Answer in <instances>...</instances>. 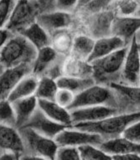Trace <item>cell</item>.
<instances>
[{"label":"cell","mask_w":140,"mask_h":160,"mask_svg":"<svg viewBox=\"0 0 140 160\" xmlns=\"http://www.w3.org/2000/svg\"><path fill=\"white\" fill-rule=\"evenodd\" d=\"M11 103L15 114L16 128L24 127L38 108V99L35 96L16 100Z\"/></svg>","instance_id":"19"},{"label":"cell","mask_w":140,"mask_h":160,"mask_svg":"<svg viewBox=\"0 0 140 160\" xmlns=\"http://www.w3.org/2000/svg\"><path fill=\"white\" fill-rule=\"evenodd\" d=\"M116 0H93L92 3L83 7L82 10L87 13H97L102 11L106 10L112 3H113ZM80 8V9H82Z\"/></svg>","instance_id":"33"},{"label":"cell","mask_w":140,"mask_h":160,"mask_svg":"<svg viewBox=\"0 0 140 160\" xmlns=\"http://www.w3.org/2000/svg\"><path fill=\"white\" fill-rule=\"evenodd\" d=\"M19 34L24 35L37 50L50 45L49 33L43 29L36 21L30 24L28 28L24 29Z\"/></svg>","instance_id":"24"},{"label":"cell","mask_w":140,"mask_h":160,"mask_svg":"<svg viewBox=\"0 0 140 160\" xmlns=\"http://www.w3.org/2000/svg\"><path fill=\"white\" fill-rule=\"evenodd\" d=\"M63 75L75 77L92 76V67L88 61L72 56L64 61Z\"/></svg>","instance_id":"22"},{"label":"cell","mask_w":140,"mask_h":160,"mask_svg":"<svg viewBox=\"0 0 140 160\" xmlns=\"http://www.w3.org/2000/svg\"><path fill=\"white\" fill-rule=\"evenodd\" d=\"M95 40L88 36L80 35L77 37L72 44V56L82 61H87L92 52Z\"/></svg>","instance_id":"25"},{"label":"cell","mask_w":140,"mask_h":160,"mask_svg":"<svg viewBox=\"0 0 140 160\" xmlns=\"http://www.w3.org/2000/svg\"><path fill=\"white\" fill-rule=\"evenodd\" d=\"M24 127H28L44 136L55 138L57 134L67 127L57 123L45 115L40 108H37Z\"/></svg>","instance_id":"11"},{"label":"cell","mask_w":140,"mask_h":160,"mask_svg":"<svg viewBox=\"0 0 140 160\" xmlns=\"http://www.w3.org/2000/svg\"><path fill=\"white\" fill-rule=\"evenodd\" d=\"M3 67L2 66H1V65H0V72H1V71H2V70H3Z\"/></svg>","instance_id":"44"},{"label":"cell","mask_w":140,"mask_h":160,"mask_svg":"<svg viewBox=\"0 0 140 160\" xmlns=\"http://www.w3.org/2000/svg\"><path fill=\"white\" fill-rule=\"evenodd\" d=\"M12 33L9 32L8 29H0V52L3 49V45L8 40V39L12 35Z\"/></svg>","instance_id":"39"},{"label":"cell","mask_w":140,"mask_h":160,"mask_svg":"<svg viewBox=\"0 0 140 160\" xmlns=\"http://www.w3.org/2000/svg\"><path fill=\"white\" fill-rule=\"evenodd\" d=\"M59 88H63L71 91L75 95L78 94L85 89L95 84V81L91 77H75V76H63L56 80Z\"/></svg>","instance_id":"23"},{"label":"cell","mask_w":140,"mask_h":160,"mask_svg":"<svg viewBox=\"0 0 140 160\" xmlns=\"http://www.w3.org/2000/svg\"><path fill=\"white\" fill-rule=\"evenodd\" d=\"M136 37H137L138 40H140V30L136 34Z\"/></svg>","instance_id":"42"},{"label":"cell","mask_w":140,"mask_h":160,"mask_svg":"<svg viewBox=\"0 0 140 160\" xmlns=\"http://www.w3.org/2000/svg\"><path fill=\"white\" fill-rule=\"evenodd\" d=\"M58 89L59 87L55 79L48 76H41L38 80L37 88L34 96L37 97V99L54 101Z\"/></svg>","instance_id":"26"},{"label":"cell","mask_w":140,"mask_h":160,"mask_svg":"<svg viewBox=\"0 0 140 160\" xmlns=\"http://www.w3.org/2000/svg\"><path fill=\"white\" fill-rule=\"evenodd\" d=\"M59 160H80L78 147L74 146H59L56 153V158Z\"/></svg>","instance_id":"31"},{"label":"cell","mask_w":140,"mask_h":160,"mask_svg":"<svg viewBox=\"0 0 140 160\" xmlns=\"http://www.w3.org/2000/svg\"><path fill=\"white\" fill-rule=\"evenodd\" d=\"M18 129L23 140L24 152L22 159H55L58 145L53 138L38 133L28 127Z\"/></svg>","instance_id":"4"},{"label":"cell","mask_w":140,"mask_h":160,"mask_svg":"<svg viewBox=\"0 0 140 160\" xmlns=\"http://www.w3.org/2000/svg\"><path fill=\"white\" fill-rule=\"evenodd\" d=\"M140 75V55L138 50L136 34L128 45L127 55L122 71V84L128 86H138Z\"/></svg>","instance_id":"8"},{"label":"cell","mask_w":140,"mask_h":160,"mask_svg":"<svg viewBox=\"0 0 140 160\" xmlns=\"http://www.w3.org/2000/svg\"><path fill=\"white\" fill-rule=\"evenodd\" d=\"M122 137L131 142L140 143V120L130 124L123 131Z\"/></svg>","instance_id":"34"},{"label":"cell","mask_w":140,"mask_h":160,"mask_svg":"<svg viewBox=\"0 0 140 160\" xmlns=\"http://www.w3.org/2000/svg\"><path fill=\"white\" fill-rule=\"evenodd\" d=\"M36 22L50 34L67 28L72 24V18L71 13L53 10L39 13Z\"/></svg>","instance_id":"14"},{"label":"cell","mask_w":140,"mask_h":160,"mask_svg":"<svg viewBox=\"0 0 140 160\" xmlns=\"http://www.w3.org/2000/svg\"><path fill=\"white\" fill-rule=\"evenodd\" d=\"M112 159L116 160H140V155L138 153H124V154H114Z\"/></svg>","instance_id":"38"},{"label":"cell","mask_w":140,"mask_h":160,"mask_svg":"<svg viewBox=\"0 0 140 160\" xmlns=\"http://www.w3.org/2000/svg\"><path fill=\"white\" fill-rule=\"evenodd\" d=\"M39 78L32 73L27 74L19 80L8 95L7 99L12 102L16 100L34 96Z\"/></svg>","instance_id":"20"},{"label":"cell","mask_w":140,"mask_h":160,"mask_svg":"<svg viewBox=\"0 0 140 160\" xmlns=\"http://www.w3.org/2000/svg\"><path fill=\"white\" fill-rule=\"evenodd\" d=\"M138 120H140V111L132 112H120L108 117L101 121L75 124L72 128L98 133L102 137L104 140H108L122 136L123 131L130 124Z\"/></svg>","instance_id":"1"},{"label":"cell","mask_w":140,"mask_h":160,"mask_svg":"<svg viewBox=\"0 0 140 160\" xmlns=\"http://www.w3.org/2000/svg\"><path fill=\"white\" fill-rule=\"evenodd\" d=\"M93 0H78V5H77V8L80 9V8H83L87 4H89L90 3H92Z\"/></svg>","instance_id":"40"},{"label":"cell","mask_w":140,"mask_h":160,"mask_svg":"<svg viewBox=\"0 0 140 160\" xmlns=\"http://www.w3.org/2000/svg\"><path fill=\"white\" fill-rule=\"evenodd\" d=\"M40 13L36 0H17L5 29L12 34H19L36 21Z\"/></svg>","instance_id":"6"},{"label":"cell","mask_w":140,"mask_h":160,"mask_svg":"<svg viewBox=\"0 0 140 160\" xmlns=\"http://www.w3.org/2000/svg\"><path fill=\"white\" fill-rule=\"evenodd\" d=\"M109 87L113 90L118 101L119 107L122 103L140 107V86H128L122 83H111Z\"/></svg>","instance_id":"21"},{"label":"cell","mask_w":140,"mask_h":160,"mask_svg":"<svg viewBox=\"0 0 140 160\" xmlns=\"http://www.w3.org/2000/svg\"><path fill=\"white\" fill-rule=\"evenodd\" d=\"M134 16H138V17H140V5L138 7V8L136 11V13H134Z\"/></svg>","instance_id":"41"},{"label":"cell","mask_w":140,"mask_h":160,"mask_svg":"<svg viewBox=\"0 0 140 160\" xmlns=\"http://www.w3.org/2000/svg\"><path fill=\"white\" fill-rule=\"evenodd\" d=\"M98 147L111 156L124 153H138L140 155V143L131 142L122 136L105 140Z\"/></svg>","instance_id":"18"},{"label":"cell","mask_w":140,"mask_h":160,"mask_svg":"<svg viewBox=\"0 0 140 160\" xmlns=\"http://www.w3.org/2000/svg\"><path fill=\"white\" fill-rule=\"evenodd\" d=\"M138 53H139L140 55V41H138Z\"/></svg>","instance_id":"43"},{"label":"cell","mask_w":140,"mask_h":160,"mask_svg":"<svg viewBox=\"0 0 140 160\" xmlns=\"http://www.w3.org/2000/svg\"><path fill=\"white\" fill-rule=\"evenodd\" d=\"M128 45L129 44H128L125 40L115 35L99 38L95 41L92 52L87 61L90 63L92 61L104 57L116 50L128 46Z\"/></svg>","instance_id":"17"},{"label":"cell","mask_w":140,"mask_h":160,"mask_svg":"<svg viewBox=\"0 0 140 160\" xmlns=\"http://www.w3.org/2000/svg\"><path fill=\"white\" fill-rule=\"evenodd\" d=\"M58 146H74L79 147L85 144L99 146L105 140L98 133L82 131L75 128H66L54 138Z\"/></svg>","instance_id":"7"},{"label":"cell","mask_w":140,"mask_h":160,"mask_svg":"<svg viewBox=\"0 0 140 160\" xmlns=\"http://www.w3.org/2000/svg\"><path fill=\"white\" fill-rule=\"evenodd\" d=\"M91 106H107L118 109V101L115 92L109 86L95 83L76 95L68 110Z\"/></svg>","instance_id":"5"},{"label":"cell","mask_w":140,"mask_h":160,"mask_svg":"<svg viewBox=\"0 0 140 160\" xmlns=\"http://www.w3.org/2000/svg\"><path fill=\"white\" fill-rule=\"evenodd\" d=\"M40 6V13L55 10V0H36Z\"/></svg>","instance_id":"37"},{"label":"cell","mask_w":140,"mask_h":160,"mask_svg":"<svg viewBox=\"0 0 140 160\" xmlns=\"http://www.w3.org/2000/svg\"><path fill=\"white\" fill-rule=\"evenodd\" d=\"M75 96L76 95L69 90L59 88L57 92H56L54 101L58 103L59 105H61V107L68 109L74 101Z\"/></svg>","instance_id":"32"},{"label":"cell","mask_w":140,"mask_h":160,"mask_svg":"<svg viewBox=\"0 0 140 160\" xmlns=\"http://www.w3.org/2000/svg\"><path fill=\"white\" fill-rule=\"evenodd\" d=\"M17 0H0V29H5Z\"/></svg>","instance_id":"30"},{"label":"cell","mask_w":140,"mask_h":160,"mask_svg":"<svg viewBox=\"0 0 140 160\" xmlns=\"http://www.w3.org/2000/svg\"><path fill=\"white\" fill-rule=\"evenodd\" d=\"M72 126L77 123L94 122L102 120L112 115L120 113L116 108L107 106H91L70 110Z\"/></svg>","instance_id":"9"},{"label":"cell","mask_w":140,"mask_h":160,"mask_svg":"<svg viewBox=\"0 0 140 160\" xmlns=\"http://www.w3.org/2000/svg\"><path fill=\"white\" fill-rule=\"evenodd\" d=\"M111 35H115L131 42L135 34L140 30V17L138 16H118L112 19L111 24Z\"/></svg>","instance_id":"12"},{"label":"cell","mask_w":140,"mask_h":160,"mask_svg":"<svg viewBox=\"0 0 140 160\" xmlns=\"http://www.w3.org/2000/svg\"><path fill=\"white\" fill-rule=\"evenodd\" d=\"M72 41L71 35L64 31V29L54 32L52 39H50V46L55 49L56 52L64 55L72 50Z\"/></svg>","instance_id":"27"},{"label":"cell","mask_w":140,"mask_h":160,"mask_svg":"<svg viewBox=\"0 0 140 160\" xmlns=\"http://www.w3.org/2000/svg\"><path fill=\"white\" fill-rule=\"evenodd\" d=\"M138 86H140V75H139V85Z\"/></svg>","instance_id":"45"},{"label":"cell","mask_w":140,"mask_h":160,"mask_svg":"<svg viewBox=\"0 0 140 160\" xmlns=\"http://www.w3.org/2000/svg\"><path fill=\"white\" fill-rule=\"evenodd\" d=\"M0 151L2 153L7 151L16 152L20 158L24 154L23 140L16 128L0 125Z\"/></svg>","instance_id":"15"},{"label":"cell","mask_w":140,"mask_h":160,"mask_svg":"<svg viewBox=\"0 0 140 160\" xmlns=\"http://www.w3.org/2000/svg\"><path fill=\"white\" fill-rule=\"evenodd\" d=\"M63 55L56 52L50 45L38 50L36 57L32 65L31 73L40 78L47 76L51 69L57 64L61 62Z\"/></svg>","instance_id":"10"},{"label":"cell","mask_w":140,"mask_h":160,"mask_svg":"<svg viewBox=\"0 0 140 160\" xmlns=\"http://www.w3.org/2000/svg\"><path fill=\"white\" fill-rule=\"evenodd\" d=\"M139 0H121L119 2V9L124 16L134 15L140 5Z\"/></svg>","instance_id":"35"},{"label":"cell","mask_w":140,"mask_h":160,"mask_svg":"<svg viewBox=\"0 0 140 160\" xmlns=\"http://www.w3.org/2000/svg\"><path fill=\"white\" fill-rule=\"evenodd\" d=\"M128 45L109 55L90 62L92 67V78L96 84L109 86L121 82L122 71Z\"/></svg>","instance_id":"3"},{"label":"cell","mask_w":140,"mask_h":160,"mask_svg":"<svg viewBox=\"0 0 140 160\" xmlns=\"http://www.w3.org/2000/svg\"><path fill=\"white\" fill-rule=\"evenodd\" d=\"M138 41H140V40H138Z\"/></svg>","instance_id":"46"},{"label":"cell","mask_w":140,"mask_h":160,"mask_svg":"<svg viewBox=\"0 0 140 160\" xmlns=\"http://www.w3.org/2000/svg\"><path fill=\"white\" fill-rule=\"evenodd\" d=\"M78 0H55V10L72 13L77 8Z\"/></svg>","instance_id":"36"},{"label":"cell","mask_w":140,"mask_h":160,"mask_svg":"<svg viewBox=\"0 0 140 160\" xmlns=\"http://www.w3.org/2000/svg\"><path fill=\"white\" fill-rule=\"evenodd\" d=\"M81 159L82 160H110L111 155L108 154L98 146L85 144L78 147Z\"/></svg>","instance_id":"28"},{"label":"cell","mask_w":140,"mask_h":160,"mask_svg":"<svg viewBox=\"0 0 140 160\" xmlns=\"http://www.w3.org/2000/svg\"><path fill=\"white\" fill-rule=\"evenodd\" d=\"M0 125L16 128V118L12 103L8 99L0 101Z\"/></svg>","instance_id":"29"},{"label":"cell","mask_w":140,"mask_h":160,"mask_svg":"<svg viewBox=\"0 0 140 160\" xmlns=\"http://www.w3.org/2000/svg\"><path fill=\"white\" fill-rule=\"evenodd\" d=\"M32 65H21L13 68H3L0 72V101L7 99L19 80L31 73Z\"/></svg>","instance_id":"13"},{"label":"cell","mask_w":140,"mask_h":160,"mask_svg":"<svg viewBox=\"0 0 140 160\" xmlns=\"http://www.w3.org/2000/svg\"><path fill=\"white\" fill-rule=\"evenodd\" d=\"M38 50L21 34H13L0 52V65L13 68L21 65H33Z\"/></svg>","instance_id":"2"},{"label":"cell","mask_w":140,"mask_h":160,"mask_svg":"<svg viewBox=\"0 0 140 160\" xmlns=\"http://www.w3.org/2000/svg\"><path fill=\"white\" fill-rule=\"evenodd\" d=\"M38 108L52 121L64 125L67 128L72 127V117L70 111L67 108L59 105L55 101L38 99Z\"/></svg>","instance_id":"16"}]
</instances>
